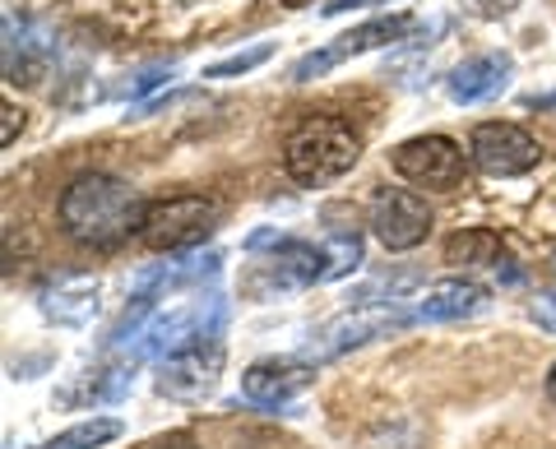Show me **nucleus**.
I'll return each mask as SVG.
<instances>
[{"instance_id": "nucleus-25", "label": "nucleus", "mask_w": 556, "mask_h": 449, "mask_svg": "<svg viewBox=\"0 0 556 449\" xmlns=\"http://www.w3.org/2000/svg\"><path fill=\"white\" fill-rule=\"evenodd\" d=\"M547 399H552V408H556V367L547 371Z\"/></svg>"}, {"instance_id": "nucleus-14", "label": "nucleus", "mask_w": 556, "mask_h": 449, "mask_svg": "<svg viewBox=\"0 0 556 449\" xmlns=\"http://www.w3.org/2000/svg\"><path fill=\"white\" fill-rule=\"evenodd\" d=\"M98 310V283L84 279V273H70L56 287L42 292V316L61 320V324H84Z\"/></svg>"}, {"instance_id": "nucleus-9", "label": "nucleus", "mask_w": 556, "mask_h": 449, "mask_svg": "<svg viewBox=\"0 0 556 449\" xmlns=\"http://www.w3.org/2000/svg\"><path fill=\"white\" fill-rule=\"evenodd\" d=\"M247 251H274V273L292 287L329 283V246H316V241L283 236L278 228H260L247 236Z\"/></svg>"}, {"instance_id": "nucleus-23", "label": "nucleus", "mask_w": 556, "mask_h": 449, "mask_svg": "<svg viewBox=\"0 0 556 449\" xmlns=\"http://www.w3.org/2000/svg\"><path fill=\"white\" fill-rule=\"evenodd\" d=\"M353 5H367V0H329V5H320V14H329V20H334V14H348Z\"/></svg>"}, {"instance_id": "nucleus-10", "label": "nucleus", "mask_w": 556, "mask_h": 449, "mask_svg": "<svg viewBox=\"0 0 556 449\" xmlns=\"http://www.w3.org/2000/svg\"><path fill=\"white\" fill-rule=\"evenodd\" d=\"M510 75H515V61L510 51H482V56L464 61L450 70L445 79V93L459 102V107H478V102H492L510 89Z\"/></svg>"}, {"instance_id": "nucleus-17", "label": "nucleus", "mask_w": 556, "mask_h": 449, "mask_svg": "<svg viewBox=\"0 0 556 449\" xmlns=\"http://www.w3.org/2000/svg\"><path fill=\"white\" fill-rule=\"evenodd\" d=\"M269 56H274V42H255V47L237 51V56H228V61L208 65V70H204V79H237V75H251L255 65H265Z\"/></svg>"}, {"instance_id": "nucleus-12", "label": "nucleus", "mask_w": 556, "mask_h": 449, "mask_svg": "<svg viewBox=\"0 0 556 449\" xmlns=\"http://www.w3.org/2000/svg\"><path fill=\"white\" fill-rule=\"evenodd\" d=\"M218 367H223V343L218 338H200V343H190L186 352L163 361L159 389L172 394V399H195V394H204L208 385H214Z\"/></svg>"}, {"instance_id": "nucleus-4", "label": "nucleus", "mask_w": 556, "mask_h": 449, "mask_svg": "<svg viewBox=\"0 0 556 449\" xmlns=\"http://www.w3.org/2000/svg\"><path fill=\"white\" fill-rule=\"evenodd\" d=\"M408 28H413V14H380V20H367L362 28L339 33V38L329 42V47H320V51H311V56H302V61L288 70V79H292V84H311V79L329 75L334 65H343L348 56H367V51H376V47L399 42Z\"/></svg>"}, {"instance_id": "nucleus-5", "label": "nucleus", "mask_w": 556, "mask_h": 449, "mask_svg": "<svg viewBox=\"0 0 556 449\" xmlns=\"http://www.w3.org/2000/svg\"><path fill=\"white\" fill-rule=\"evenodd\" d=\"M468 158H473V167L486 171V177L506 181V177L533 171L538 158H543V144H538L529 130L510 126V120H486V126L473 130V140H468Z\"/></svg>"}, {"instance_id": "nucleus-6", "label": "nucleus", "mask_w": 556, "mask_h": 449, "mask_svg": "<svg viewBox=\"0 0 556 449\" xmlns=\"http://www.w3.org/2000/svg\"><path fill=\"white\" fill-rule=\"evenodd\" d=\"M404 320H408V316H399V310H390V306H357V310H343L339 320H329L325 330L306 343L302 361L320 367V361H329V357H343L348 348H362V343H371V338H380V334L399 330Z\"/></svg>"}, {"instance_id": "nucleus-13", "label": "nucleus", "mask_w": 556, "mask_h": 449, "mask_svg": "<svg viewBox=\"0 0 556 449\" xmlns=\"http://www.w3.org/2000/svg\"><path fill=\"white\" fill-rule=\"evenodd\" d=\"M492 292L473 279H445V283H431L427 297L417 302L413 320H464V316H482Z\"/></svg>"}, {"instance_id": "nucleus-15", "label": "nucleus", "mask_w": 556, "mask_h": 449, "mask_svg": "<svg viewBox=\"0 0 556 449\" xmlns=\"http://www.w3.org/2000/svg\"><path fill=\"white\" fill-rule=\"evenodd\" d=\"M445 260H450V265H492L496 273L506 269V279L519 283V269H510L515 260L506 255V246H501V236L486 232V228H468V232H459V236H450V241H445Z\"/></svg>"}, {"instance_id": "nucleus-24", "label": "nucleus", "mask_w": 556, "mask_h": 449, "mask_svg": "<svg viewBox=\"0 0 556 449\" xmlns=\"http://www.w3.org/2000/svg\"><path fill=\"white\" fill-rule=\"evenodd\" d=\"M159 449H200V445L190 440V436H167V440H163Z\"/></svg>"}, {"instance_id": "nucleus-26", "label": "nucleus", "mask_w": 556, "mask_h": 449, "mask_svg": "<svg viewBox=\"0 0 556 449\" xmlns=\"http://www.w3.org/2000/svg\"><path fill=\"white\" fill-rule=\"evenodd\" d=\"M283 5H288V10H302V5H311V0H283Z\"/></svg>"}, {"instance_id": "nucleus-18", "label": "nucleus", "mask_w": 556, "mask_h": 449, "mask_svg": "<svg viewBox=\"0 0 556 449\" xmlns=\"http://www.w3.org/2000/svg\"><path fill=\"white\" fill-rule=\"evenodd\" d=\"M172 75H177V65H172V61H167V65H149V70H139V75L130 79V98H144L149 89H159V84L172 79Z\"/></svg>"}, {"instance_id": "nucleus-8", "label": "nucleus", "mask_w": 556, "mask_h": 449, "mask_svg": "<svg viewBox=\"0 0 556 449\" xmlns=\"http://www.w3.org/2000/svg\"><path fill=\"white\" fill-rule=\"evenodd\" d=\"M371 232L386 251H413L431 232V204L413 190H380L371 200Z\"/></svg>"}, {"instance_id": "nucleus-20", "label": "nucleus", "mask_w": 556, "mask_h": 449, "mask_svg": "<svg viewBox=\"0 0 556 449\" xmlns=\"http://www.w3.org/2000/svg\"><path fill=\"white\" fill-rule=\"evenodd\" d=\"M473 5L486 14V20H506V14L519 10V0H473Z\"/></svg>"}, {"instance_id": "nucleus-19", "label": "nucleus", "mask_w": 556, "mask_h": 449, "mask_svg": "<svg viewBox=\"0 0 556 449\" xmlns=\"http://www.w3.org/2000/svg\"><path fill=\"white\" fill-rule=\"evenodd\" d=\"M529 316H533L538 324H543L547 334H556V292H547V297H538V302L529 306Z\"/></svg>"}, {"instance_id": "nucleus-11", "label": "nucleus", "mask_w": 556, "mask_h": 449, "mask_svg": "<svg viewBox=\"0 0 556 449\" xmlns=\"http://www.w3.org/2000/svg\"><path fill=\"white\" fill-rule=\"evenodd\" d=\"M311 361L302 357H288V361H255V367L241 375V394H247V403L255 408H288L298 394L311 385Z\"/></svg>"}, {"instance_id": "nucleus-22", "label": "nucleus", "mask_w": 556, "mask_h": 449, "mask_svg": "<svg viewBox=\"0 0 556 449\" xmlns=\"http://www.w3.org/2000/svg\"><path fill=\"white\" fill-rule=\"evenodd\" d=\"M533 112H556V89L552 93H533V98H525Z\"/></svg>"}, {"instance_id": "nucleus-1", "label": "nucleus", "mask_w": 556, "mask_h": 449, "mask_svg": "<svg viewBox=\"0 0 556 449\" xmlns=\"http://www.w3.org/2000/svg\"><path fill=\"white\" fill-rule=\"evenodd\" d=\"M56 214L70 241L93 251H112L130 236H144L149 200L130 181L112 177V171H84V177L65 185Z\"/></svg>"}, {"instance_id": "nucleus-21", "label": "nucleus", "mask_w": 556, "mask_h": 449, "mask_svg": "<svg viewBox=\"0 0 556 449\" xmlns=\"http://www.w3.org/2000/svg\"><path fill=\"white\" fill-rule=\"evenodd\" d=\"M0 116H5V130H0V144H14V134L24 130V112H14V102H5V112H0Z\"/></svg>"}, {"instance_id": "nucleus-16", "label": "nucleus", "mask_w": 556, "mask_h": 449, "mask_svg": "<svg viewBox=\"0 0 556 449\" xmlns=\"http://www.w3.org/2000/svg\"><path fill=\"white\" fill-rule=\"evenodd\" d=\"M116 436H121V422L116 418H93V422H79V426L61 431V436L47 440L42 449H98V445H108Z\"/></svg>"}, {"instance_id": "nucleus-3", "label": "nucleus", "mask_w": 556, "mask_h": 449, "mask_svg": "<svg viewBox=\"0 0 556 449\" xmlns=\"http://www.w3.org/2000/svg\"><path fill=\"white\" fill-rule=\"evenodd\" d=\"M218 222V204L204 200V195H172L149 204V218H144V241L153 251H195L200 241L214 232Z\"/></svg>"}, {"instance_id": "nucleus-27", "label": "nucleus", "mask_w": 556, "mask_h": 449, "mask_svg": "<svg viewBox=\"0 0 556 449\" xmlns=\"http://www.w3.org/2000/svg\"><path fill=\"white\" fill-rule=\"evenodd\" d=\"M552 269H556V246H552Z\"/></svg>"}, {"instance_id": "nucleus-7", "label": "nucleus", "mask_w": 556, "mask_h": 449, "mask_svg": "<svg viewBox=\"0 0 556 449\" xmlns=\"http://www.w3.org/2000/svg\"><path fill=\"white\" fill-rule=\"evenodd\" d=\"M394 171L427 190H455L464 181V149L445 134H417L394 149Z\"/></svg>"}, {"instance_id": "nucleus-2", "label": "nucleus", "mask_w": 556, "mask_h": 449, "mask_svg": "<svg viewBox=\"0 0 556 449\" xmlns=\"http://www.w3.org/2000/svg\"><path fill=\"white\" fill-rule=\"evenodd\" d=\"M357 158H362V140L353 134V126L339 120V116H311V120H302V126L288 134V144H283L288 177L298 185H306V190L334 185L343 171H353Z\"/></svg>"}]
</instances>
